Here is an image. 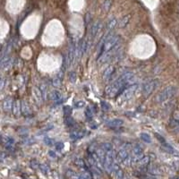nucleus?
Here are the masks:
<instances>
[{
    "mask_svg": "<svg viewBox=\"0 0 179 179\" xmlns=\"http://www.w3.org/2000/svg\"><path fill=\"white\" fill-rule=\"evenodd\" d=\"M177 5L179 6V0H178V1H177Z\"/></svg>",
    "mask_w": 179,
    "mask_h": 179,
    "instance_id": "obj_43",
    "label": "nucleus"
},
{
    "mask_svg": "<svg viewBox=\"0 0 179 179\" xmlns=\"http://www.w3.org/2000/svg\"><path fill=\"white\" fill-rule=\"evenodd\" d=\"M44 142H45L47 145H48V146H51V145L53 144L52 140L49 139V138H45V139H44Z\"/></svg>",
    "mask_w": 179,
    "mask_h": 179,
    "instance_id": "obj_38",
    "label": "nucleus"
},
{
    "mask_svg": "<svg viewBox=\"0 0 179 179\" xmlns=\"http://www.w3.org/2000/svg\"><path fill=\"white\" fill-rule=\"evenodd\" d=\"M136 89H137V84L131 85V86H129L128 88L125 89L123 93L121 94V100H126L130 99V98L133 96V94L134 93V92L136 91Z\"/></svg>",
    "mask_w": 179,
    "mask_h": 179,
    "instance_id": "obj_5",
    "label": "nucleus"
},
{
    "mask_svg": "<svg viewBox=\"0 0 179 179\" xmlns=\"http://www.w3.org/2000/svg\"><path fill=\"white\" fill-rule=\"evenodd\" d=\"M101 27V22L100 21H97L93 23V25L91 29V37L92 39H94L95 36L97 35V33L99 32L100 29Z\"/></svg>",
    "mask_w": 179,
    "mask_h": 179,
    "instance_id": "obj_8",
    "label": "nucleus"
},
{
    "mask_svg": "<svg viewBox=\"0 0 179 179\" xmlns=\"http://www.w3.org/2000/svg\"><path fill=\"white\" fill-rule=\"evenodd\" d=\"M148 171L151 174V175H159V170L157 167L155 166H150L148 168Z\"/></svg>",
    "mask_w": 179,
    "mask_h": 179,
    "instance_id": "obj_22",
    "label": "nucleus"
},
{
    "mask_svg": "<svg viewBox=\"0 0 179 179\" xmlns=\"http://www.w3.org/2000/svg\"><path fill=\"white\" fill-rule=\"evenodd\" d=\"M118 50H119V47L117 46L115 48H113L112 50L103 53L102 55H100L99 56V58H98V62H99V64H104L106 62H108L114 56H117L116 54L118 53Z\"/></svg>",
    "mask_w": 179,
    "mask_h": 179,
    "instance_id": "obj_3",
    "label": "nucleus"
},
{
    "mask_svg": "<svg viewBox=\"0 0 179 179\" xmlns=\"http://www.w3.org/2000/svg\"><path fill=\"white\" fill-rule=\"evenodd\" d=\"M34 95H35V99L38 100V101H41V100H42V97H43V95H42V92L39 91V90L38 89V88H36V89H34Z\"/></svg>",
    "mask_w": 179,
    "mask_h": 179,
    "instance_id": "obj_21",
    "label": "nucleus"
},
{
    "mask_svg": "<svg viewBox=\"0 0 179 179\" xmlns=\"http://www.w3.org/2000/svg\"><path fill=\"white\" fill-rule=\"evenodd\" d=\"M114 71H115V67H114L113 66H108L107 69L105 70V72L103 73V79H104L105 81H107L108 79H109L110 76L113 75Z\"/></svg>",
    "mask_w": 179,
    "mask_h": 179,
    "instance_id": "obj_11",
    "label": "nucleus"
},
{
    "mask_svg": "<svg viewBox=\"0 0 179 179\" xmlns=\"http://www.w3.org/2000/svg\"><path fill=\"white\" fill-rule=\"evenodd\" d=\"M129 156V154L126 151L125 148H123L122 150H120L117 153V159L118 162H120V163H123L124 160Z\"/></svg>",
    "mask_w": 179,
    "mask_h": 179,
    "instance_id": "obj_7",
    "label": "nucleus"
},
{
    "mask_svg": "<svg viewBox=\"0 0 179 179\" xmlns=\"http://www.w3.org/2000/svg\"><path fill=\"white\" fill-rule=\"evenodd\" d=\"M113 172H114V175H115L117 179H124L125 178V174L123 172V170L120 168V167L117 163H114Z\"/></svg>",
    "mask_w": 179,
    "mask_h": 179,
    "instance_id": "obj_6",
    "label": "nucleus"
},
{
    "mask_svg": "<svg viewBox=\"0 0 179 179\" xmlns=\"http://www.w3.org/2000/svg\"><path fill=\"white\" fill-rule=\"evenodd\" d=\"M13 110L15 116H18L22 111V103L19 100H15L13 105Z\"/></svg>",
    "mask_w": 179,
    "mask_h": 179,
    "instance_id": "obj_12",
    "label": "nucleus"
},
{
    "mask_svg": "<svg viewBox=\"0 0 179 179\" xmlns=\"http://www.w3.org/2000/svg\"><path fill=\"white\" fill-rule=\"evenodd\" d=\"M61 80H62V76H60V75H56V77L53 80V85L55 87H59L61 85Z\"/></svg>",
    "mask_w": 179,
    "mask_h": 179,
    "instance_id": "obj_23",
    "label": "nucleus"
},
{
    "mask_svg": "<svg viewBox=\"0 0 179 179\" xmlns=\"http://www.w3.org/2000/svg\"><path fill=\"white\" fill-rule=\"evenodd\" d=\"M56 150L61 151V150L64 148V143H63V142H58V143L56 144Z\"/></svg>",
    "mask_w": 179,
    "mask_h": 179,
    "instance_id": "obj_37",
    "label": "nucleus"
},
{
    "mask_svg": "<svg viewBox=\"0 0 179 179\" xmlns=\"http://www.w3.org/2000/svg\"><path fill=\"white\" fill-rule=\"evenodd\" d=\"M141 139L143 141V142H147V143H150V142H151V136L148 134H146V133H142V134H141Z\"/></svg>",
    "mask_w": 179,
    "mask_h": 179,
    "instance_id": "obj_20",
    "label": "nucleus"
},
{
    "mask_svg": "<svg viewBox=\"0 0 179 179\" xmlns=\"http://www.w3.org/2000/svg\"><path fill=\"white\" fill-rule=\"evenodd\" d=\"M100 104H101V108H102L104 110H108V109L110 108V106H109V104H108V103H107V102H105V101H101V102H100Z\"/></svg>",
    "mask_w": 179,
    "mask_h": 179,
    "instance_id": "obj_33",
    "label": "nucleus"
},
{
    "mask_svg": "<svg viewBox=\"0 0 179 179\" xmlns=\"http://www.w3.org/2000/svg\"><path fill=\"white\" fill-rule=\"evenodd\" d=\"M40 88H41V92H42L43 98H45L46 97V92H47V86L45 84H41Z\"/></svg>",
    "mask_w": 179,
    "mask_h": 179,
    "instance_id": "obj_36",
    "label": "nucleus"
},
{
    "mask_svg": "<svg viewBox=\"0 0 179 179\" xmlns=\"http://www.w3.org/2000/svg\"><path fill=\"white\" fill-rule=\"evenodd\" d=\"M22 112L23 115H25V116L31 115V110L25 101H22Z\"/></svg>",
    "mask_w": 179,
    "mask_h": 179,
    "instance_id": "obj_13",
    "label": "nucleus"
},
{
    "mask_svg": "<svg viewBox=\"0 0 179 179\" xmlns=\"http://www.w3.org/2000/svg\"><path fill=\"white\" fill-rule=\"evenodd\" d=\"M79 179H92V177L88 171H84L79 175Z\"/></svg>",
    "mask_w": 179,
    "mask_h": 179,
    "instance_id": "obj_24",
    "label": "nucleus"
},
{
    "mask_svg": "<svg viewBox=\"0 0 179 179\" xmlns=\"http://www.w3.org/2000/svg\"><path fill=\"white\" fill-rule=\"evenodd\" d=\"M31 167L32 168L36 169V168H38V167H39V163H38V161H37V160H31Z\"/></svg>",
    "mask_w": 179,
    "mask_h": 179,
    "instance_id": "obj_35",
    "label": "nucleus"
},
{
    "mask_svg": "<svg viewBox=\"0 0 179 179\" xmlns=\"http://www.w3.org/2000/svg\"><path fill=\"white\" fill-rule=\"evenodd\" d=\"M130 18H131V15H130V14H127V15L124 16V17L121 19V21L119 22L118 26H119L120 28H124V27H125V26L127 25V23L129 22V21H130Z\"/></svg>",
    "mask_w": 179,
    "mask_h": 179,
    "instance_id": "obj_14",
    "label": "nucleus"
},
{
    "mask_svg": "<svg viewBox=\"0 0 179 179\" xmlns=\"http://www.w3.org/2000/svg\"><path fill=\"white\" fill-rule=\"evenodd\" d=\"M177 92V88L175 86H167V88H165L164 90L159 93V95L157 96V101L159 103H162L166 100H167L170 98H172L173 96L176 95V93Z\"/></svg>",
    "mask_w": 179,
    "mask_h": 179,
    "instance_id": "obj_1",
    "label": "nucleus"
},
{
    "mask_svg": "<svg viewBox=\"0 0 179 179\" xmlns=\"http://www.w3.org/2000/svg\"><path fill=\"white\" fill-rule=\"evenodd\" d=\"M123 124L124 122L121 119H112L107 123V125L110 127H120L123 125Z\"/></svg>",
    "mask_w": 179,
    "mask_h": 179,
    "instance_id": "obj_9",
    "label": "nucleus"
},
{
    "mask_svg": "<svg viewBox=\"0 0 179 179\" xmlns=\"http://www.w3.org/2000/svg\"><path fill=\"white\" fill-rule=\"evenodd\" d=\"M111 5H112L111 0H105V2H104L103 5H102V8H103V10H104L105 12H108V11H109Z\"/></svg>",
    "mask_w": 179,
    "mask_h": 179,
    "instance_id": "obj_18",
    "label": "nucleus"
},
{
    "mask_svg": "<svg viewBox=\"0 0 179 179\" xmlns=\"http://www.w3.org/2000/svg\"><path fill=\"white\" fill-rule=\"evenodd\" d=\"M139 163L141 165L142 167H147L150 163V158L149 157H143L140 161H139Z\"/></svg>",
    "mask_w": 179,
    "mask_h": 179,
    "instance_id": "obj_19",
    "label": "nucleus"
},
{
    "mask_svg": "<svg viewBox=\"0 0 179 179\" xmlns=\"http://www.w3.org/2000/svg\"><path fill=\"white\" fill-rule=\"evenodd\" d=\"M85 116L88 117V118H92V116H93V112L92 111L91 108H87L86 111H85Z\"/></svg>",
    "mask_w": 179,
    "mask_h": 179,
    "instance_id": "obj_30",
    "label": "nucleus"
},
{
    "mask_svg": "<svg viewBox=\"0 0 179 179\" xmlns=\"http://www.w3.org/2000/svg\"><path fill=\"white\" fill-rule=\"evenodd\" d=\"M133 153H134V155H136V154H142V149L141 146L136 145L133 150Z\"/></svg>",
    "mask_w": 179,
    "mask_h": 179,
    "instance_id": "obj_25",
    "label": "nucleus"
},
{
    "mask_svg": "<svg viewBox=\"0 0 179 179\" xmlns=\"http://www.w3.org/2000/svg\"><path fill=\"white\" fill-rule=\"evenodd\" d=\"M120 39H121L120 36H118V35H114L112 38H110L108 40H107V41L105 42V44L103 45V47H101V51H100L99 56L100 55H102L103 53L110 51V50L113 49V48H115L118 45V43L120 42Z\"/></svg>",
    "mask_w": 179,
    "mask_h": 179,
    "instance_id": "obj_2",
    "label": "nucleus"
},
{
    "mask_svg": "<svg viewBox=\"0 0 179 179\" xmlns=\"http://www.w3.org/2000/svg\"><path fill=\"white\" fill-rule=\"evenodd\" d=\"M39 168L41 170V172L44 173V174H47L48 171H49V167H48L47 165L43 164V165H39Z\"/></svg>",
    "mask_w": 179,
    "mask_h": 179,
    "instance_id": "obj_27",
    "label": "nucleus"
},
{
    "mask_svg": "<svg viewBox=\"0 0 179 179\" xmlns=\"http://www.w3.org/2000/svg\"><path fill=\"white\" fill-rule=\"evenodd\" d=\"M155 136H156L157 139L159 141V142H160V143L164 144V143H166V142H166V140H165V138H164V137H162L160 134H155Z\"/></svg>",
    "mask_w": 179,
    "mask_h": 179,
    "instance_id": "obj_32",
    "label": "nucleus"
},
{
    "mask_svg": "<svg viewBox=\"0 0 179 179\" xmlns=\"http://www.w3.org/2000/svg\"><path fill=\"white\" fill-rule=\"evenodd\" d=\"M91 18H92V16H91V14H86V15H85V21L87 22H89L90 21H91Z\"/></svg>",
    "mask_w": 179,
    "mask_h": 179,
    "instance_id": "obj_40",
    "label": "nucleus"
},
{
    "mask_svg": "<svg viewBox=\"0 0 179 179\" xmlns=\"http://www.w3.org/2000/svg\"><path fill=\"white\" fill-rule=\"evenodd\" d=\"M159 81L158 79H154L151 80V82L147 83L144 86H143V90H142V93L145 97H148L150 94H151L154 90L157 88V86L159 85Z\"/></svg>",
    "mask_w": 179,
    "mask_h": 179,
    "instance_id": "obj_4",
    "label": "nucleus"
},
{
    "mask_svg": "<svg viewBox=\"0 0 179 179\" xmlns=\"http://www.w3.org/2000/svg\"><path fill=\"white\" fill-rule=\"evenodd\" d=\"M5 79H2L1 80V87H0V88H1V90H3L4 89V86H5Z\"/></svg>",
    "mask_w": 179,
    "mask_h": 179,
    "instance_id": "obj_42",
    "label": "nucleus"
},
{
    "mask_svg": "<svg viewBox=\"0 0 179 179\" xmlns=\"http://www.w3.org/2000/svg\"><path fill=\"white\" fill-rule=\"evenodd\" d=\"M101 149H103L106 152H108L113 151V146L109 142H104L101 144Z\"/></svg>",
    "mask_w": 179,
    "mask_h": 179,
    "instance_id": "obj_17",
    "label": "nucleus"
},
{
    "mask_svg": "<svg viewBox=\"0 0 179 179\" xmlns=\"http://www.w3.org/2000/svg\"><path fill=\"white\" fill-rule=\"evenodd\" d=\"M70 76H69V79H70V81L72 83H75V81H76V74L75 73H70V75H69Z\"/></svg>",
    "mask_w": 179,
    "mask_h": 179,
    "instance_id": "obj_34",
    "label": "nucleus"
},
{
    "mask_svg": "<svg viewBox=\"0 0 179 179\" xmlns=\"http://www.w3.org/2000/svg\"><path fill=\"white\" fill-rule=\"evenodd\" d=\"M48 154H49V156H51L52 158H56V154H55V152H54V151H50L49 152H48Z\"/></svg>",
    "mask_w": 179,
    "mask_h": 179,
    "instance_id": "obj_41",
    "label": "nucleus"
},
{
    "mask_svg": "<svg viewBox=\"0 0 179 179\" xmlns=\"http://www.w3.org/2000/svg\"><path fill=\"white\" fill-rule=\"evenodd\" d=\"M14 105V102H13V100L11 98H7L4 100V103H3V108L5 111H9L11 110L12 107Z\"/></svg>",
    "mask_w": 179,
    "mask_h": 179,
    "instance_id": "obj_10",
    "label": "nucleus"
},
{
    "mask_svg": "<svg viewBox=\"0 0 179 179\" xmlns=\"http://www.w3.org/2000/svg\"><path fill=\"white\" fill-rule=\"evenodd\" d=\"M133 163L132 162V157H130V156H128L125 160H124V162H123V164L125 165V166H130Z\"/></svg>",
    "mask_w": 179,
    "mask_h": 179,
    "instance_id": "obj_31",
    "label": "nucleus"
},
{
    "mask_svg": "<svg viewBox=\"0 0 179 179\" xmlns=\"http://www.w3.org/2000/svg\"><path fill=\"white\" fill-rule=\"evenodd\" d=\"M117 21L115 18L110 20L108 22V23L107 24V31H108V32L111 31V30H113L114 28H115V26L117 25Z\"/></svg>",
    "mask_w": 179,
    "mask_h": 179,
    "instance_id": "obj_16",
    "label": "nucleus"
},
{
    "mask_svg": "<svg viewBox=\"0 0 179 179\" xmlns=\"http://www.w3.org/2000/svg\"><path fill=\"white\" fill-rule=\"evenodd\" d=\"M76 164L80 167H83V168H86V165H85V162L83 160V159H78L76 160Z\"/></svg>",
    "mask_w": 179,
    "mask_h": 179,
    "instance_id": "obj_29",
    "label": "nucleus"
},
{
    "mask_svg": "<svg viewBox=\"0 0 179 179\" xmlns=\"http://www.w3.org/2000/svg\"><path fill=\"white\" fill-rule=\"evenodd\" d=\"M49 97H50V100H58L62 98V95L58 91H53L50 93Z\"/></svg>",
    "mask_w": 179,
    "mask_h": 179,
    "instance_id": "obj_15",
    "label": "nucleus"
},
{
    "mask_svg": "<svg viewBox=\"0 0 179 179\" xmlns=\"http://www.w3.org/2000/svg\"><path fill=\"white\" fill-rule=\"evenodd\" d=\"M75 107L76 108H83V107H84V102L83 101H80V102H77L76 104H75Z\"/></svg>",
    "mask_w": 179,
    "mask_h": 179,
    "instance_id": "obj_39",
    "label": "nucleus"
},
{
    "mask_svg": "<svg viewBox=\"0 0 179 179\" xmlns=\"http://www.w3.org/2000/svg\"><path fill=\"white\" fill-rule=\"evenodd\" d=\"M64 115H66V117H69L70 116V114L72 112V108L71 107H69V106H66V107L64 108Z\"/></svg>",
    "mask_w": 179,
    "mask_h": 179,
    "instance_id": "obj_28",
    "label": "nucleus"
},
{
    "mask_svg": "<svg viewBox=\"0 0 179 179\" xmlns=\"http://www.w3.org/2000/svg\"><path fill=\"white\" fill-rule=\"evenodd\" d=\"M66 125H67V126H73V125H74L75 123L74 119H73L72 117H67V118L66 119Z\"/></svg>",
    "mask_w": 179,
    "mask_h": 179,
    "instance_id": "obj_26",
    "label": "nucleus"
}]
</instances>
